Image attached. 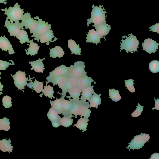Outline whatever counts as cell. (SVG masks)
Returning a JSON list of instances; mask_svg holds the SVG:
<instances>
[{
    "label": "cell",
    "instance_id": "1",
    "mask_svg": "<svg viewBox=\"0 0 159 159\" xmlns=\"http://www.w3.org/2000/svg\"><path fill=\"white\" fill-rule=\"evenodd\" d=\"M103 5H100L99 7L97 6H94V5H92L93 8L91 14V17L89 19H87V25L88 27L91 23H94L92 26L94 27L103 23L106 22V20L105 14L106 12L104 11L105 9L102 8Z\"/></svg>",
    "mask_w": 159,
    "mask_h": 159
},
{
    "label": "cell",
    "instance_id": "2",
    "mask_svg": "<svg viewBox=\"0 0 159 159\" xmlns=\"http://www.w3.org/2000/svg\"><path fill=\"white\" fill-rule=\"evenodd\" d=\"M18 3L16 2L14 5V7H9L7 9V7L5 9H1L2 11H5L4 15L7 16L6 19L10 20L11 23L16 22L21 20L24 12V9H21L20 7V5H18Z\"/></svg>",
    "mask_w": 159,
    "mask_h": 159
},
{
    "label": "cell",
    "instance_id": "3",
    "mask_svg": "<svg viewBox=\"0 0 159 159\" xmlns=\"http://www.w3.org/2000/svg\"><path fill=\"white\" fill-rule=\"evenodd\" d=\"M129 35L128 37L125 35L123 36L125 38V39H122V43H120L121 44L120 52L122 50L125 49L127 53L129 52L133 53V52H137V48H139L138 46L140 43L136 36L133 35L132 33Z\"/></svg>",
    "mask_w": 159,
    "mask_h": 159
},
{
    "label": "cell",
    "instance_id": "4",
    "mask_svg": "<svg viewBox=\"0 0 159 159\" xmlns=\"http://www.w3.org/2000/svg\"><path fill=\"white\" fill-rule=\"evenodd\" d=\"M150 137L149 134L142 133L141 134L135 136L131 142L129 143V145L126 148H129V151L130 149H139L144 146L146 142H148Z\"/></svg>",
    "mask_w": 159,
    "mask_h": 159
},
{
    "label": "cell",
    "instance_id": "5",
    "mask_svg": "<svg viewBox=\"0 0 159 159\" xmlns=\"http://www.w3.org/2000/svg\"><path fill=\"white\" fill-rule=\"evenodd\" d=\"M21 25L25 27V29H29L30 34L33 33L34 35L36 32L38 28V21L31 18L30 13L27 12L23 14L21 19Z\"/></svg>",
    "mask_w": 159,
    "mask_h": 159
},
{
    "label": "cell",
    "instance_id": "6",
    "mask_svg": "<svg viewBox=\"0 0 159 159\" xmlns=\"http://www.w3.org/2000/svg\"><path fill=\"white\" fill-rule=\"evenodd\" d=\"M26 75L25 71H21L20 70L17 71L14 75H11L13 78L15 86L18 89L22 90L23 92L24 91L23 89H25V86L27 84V81H29L28 77H26Z\"/></svg>",
    "mask_w": 159,
    "mask_h": 159
},
{
    "label": "cell",
    "instance_id": "7",
    "mask_svg": "<svg viewBox=\"0 0 159 159\" xmlns=\"http://www.w3.org/2000/svg\"><path fill=\"white\" fill-rule=\"evenodd\" d=\"M34 18L38 20V28L35 33L34 35H32L31 37H34V39L37 40L38 42L41 36L49 30L51 29V25L48 24L47 22H46L43 21L42 19H40L38 16H36Z\"/></svg>",
    "mask_w": 159,
    "mask_h": 159
},
{
    "label": "cell",
    "instance_id": "8",
    "mask_svg": "<svg viewBox=\"0 0 159 159\" xmlns=\"http://www.w3.org/2000/svg\"><path fill=\"white\" fill-rule=\"evenodd\" d=\"M70 71V67H67L64 65H62L57 67L54 70L49 73V76L46 78L48 81H46V85H47L48 83L50 82L53 79L63 75L68 74L69 75Z\"/></svg>",
    "mask_w": 159,
    "mask_h": 159
},
{
    "label": "cell",
    "instance_id": "9",
    "mask_svg": "<svg viewBox=\"0 0 159 159\" xmlns=\"http://www.w3.org/2000/svg\"><path fill=\"white\" fill-rule=\"evenodd\" d=\"M83 61H78L75 62L74 65H71L69 76L78 78L83 74H86L84 70L85 65Z\"/></svg>",
    "mask_w": 159,
    "mask_h": 159
},
{
    "label": "cell",
    "instance_id": "10",
    "mask_svg": "<svg viewBox=\"0 0 159 159\" xmlns=\"http://www.w3.org/2000/svg\"><path fill=\"white\" fill-rule=\"evenodd\" d=\"M5 24L4 26L6 27L8 30V32L11 36L15 37L19 34L20 29H25L22 27L20 21H18L17 22L13 23H11L10 21L6 19L5 21Z\"/></svg>",
    "mask_w": 159,
    "mask_h": 159
},
{
    "label": "cell",
    "instance_id": "11",
    "mask_svg": "<svg viewBox=\"0 0 159 159\" xmlns=\"http://www.w3.org/2000/svg\"><path fill=\"white\" fill-rule=\"evenodd\" d=\"M143 50L150 54L152 53H155L158 49V47L159 44L153 40L152 39L148 38L145 39L143 43L142 42Z\"/></svg>",
    "mask_w": 159,
    "mask_h": 159
},
{
    "label": "cell",
    "instance_id": "12",
    "mask_svg": "<svg viewBox=\"0 0 159 159\" xmlns=\"http://www.w3.org/2000/svg\"><path fill=\"white\" fill-rule=\"evenodd\" d=\"M96 82L90 77H88L86 74H83L77 78V83L76 86L80 88L81 90L91 85V83Z\"/></svg>",
    "mask_w": 159,
    "mask_h": 159
},
{
    "label": "cell",
    "instance_id": "13",
    "mask_svg": "<svg viewBox=\"0 0 159 159\" xmlns=\"http://www.w3.org/2000/svg\"><path fill=\"white\" fill-rule=\"evenodd\" d=\"M86 35L87 36L86 41L87 43L91 42L97 45L99 43H101L100 41L101 38H104L105 41L106 40L105 36L100 35L93 29L89 30L88 34Z\"/></svg>",
    "mask_w": 159,
    "mask_h": 159
},
{
    "label": "cell",
    "instance_id": "14",
    "mask_svg": "<svg viewBox=\"0 0 159 159\" xmlns=\"http://www.w3.org/2000/svg\"><path fill=\"white\" fill-rule=\"evenodd\" d=\"M77 83V78L72 76H69V78L67 81L64 89L62 91V93H60L59 92H57V93L62 95V96L61 97V98L64 99L68 91L70 89L76 86Z\"/></svg>",
    "mask_w": 159,
    "mask_h": 159
},
{
    "label": "cell",
    "instance_id": "15",
    "mask_svg": "<svg viewBox=\"0 0 159 159\" xmlns=\"http://www.w3.org/2000/svg\"><path fill=\"white\" fill-rule=\"evenodd\" d=\"M0 48L1 49L2 51H8L10 55L15 53L12 45L8 39L6 38L5 35L3 37L0 36Z\"/></svg>",
    "mask_w": 159,
    "mask_h": 159
},
{
    "label": "cell",
    "instance_id": "16",
    "mask_svg": "<svg viewBox=\"0 0 159 159\" xmlns=\"http://www.w3.org/2000/svg\"><path fill=\"white\" fill-rule=\"evenodd\" d=\"M93 85H91L86 87L81 90V95L80 100L81 104L84 103L86 100H89L91 96L94 92L93 89Z\"/></svg>",
    "mask_w": 159,
    "mask_h": 159
},
{
    "label": "cell",
    "instance_id": "17",
    "mask_svg": "<svg viewBox=\"0 0 159 159\" xmlns=\"http://www.w3.org/2000/svg\"><path fill=\"white\" fill-rule=\"evenodd\" d=\"M68 78L69 75L65 74L53 79L50 82L53 83V86L57 84L59 88L61 89L63 91Z\"/></svg>",
    "mask_w": 159,
    "mask_h": 159
},
{
    "label": "cell",
    "instance_id": "18",
    "mask_svg": "<svg viewBox=\"0 0 159 159\" xmlns=\"http://www.w3.org/2000/svg\"><path fill=\"white\" fill-rule=\"evenodd\" d=\"M29 81H30V82L27 83V86L31 89H34L32 91L35 90L37 93H40L42 92L43 89V83L37 81L36 79L34 82H33V80H31L34 78L33 77L32 78H30V75L29 76Z\"/></svg>",
    "mask_w": 159,
    "mask_h": 159
},
{
    "label": "cell",
    "instance_id": "19",
    "mask_svg": "<svg viewBox=\"0 0 159 159\" xmlns=\"http://www.w3.org/2000/svg\"><path fill=\"white\" fill-rule=\"evenodd\" d=\"M68 98L72 102V106L69 114L73 115L76 118L77 115L80 116L81 109L82 104L80 100L74 101L70 98Z\"/></svg>",
    "mask_w": 159,
    "mask_h": 159
},
{
    "label": "cell",
    "instance_id": "20",
    "mask_svg": "<svg viewBox=\"0 0 159 159\" xmlns=\"http://www.w3.org/2000/svg\"><path fill=\"white\" fill-rule=\"evenodd\" d=\"M45 58L44 57L43 59L39 58L35 61H30L29 63L31 64V66H32L30 69L31 70L34 69L37 72L43 73L45 69L42 61Z\"/></svg>",
    "mask_w": 159,
    "mask_h": 159
},
{
    "label": "cell",
    "instance_id": "21",
    "mask_svg": "<svg viewBox=\"0 0 159 159\" xmlns=\"http://www.w3.org/2000/svg\"><path fill=\"white\" fill-rule=\"evenodd\" d=\"M96 31L102 36H105L107 34L111 29V25L103 23L94 26Z\"/></svg>",
    "mask_w": 159,
    "mask_h": 159
},
{
    "label": "cell",
    "instance_id": "22",
    "mask_svg": "<svg viewBox=\"0 0 159 159\" xmlns=\"http://www.w3.org/2000/svg\"><path fill=\"white\" fill-rule=\"evenodd\" d=\"M72 104V102L70 100L61 99L62 114L64 116H67L69 115Z\"/></svg>",
    "mask_w": 159,
    "mask_h": 159
},
{
    "label": "cell",
    "instance_id": "23",
    "mask_svg": "<svg viewBox=\"0 0 159 159\" xmlns=\"http://www.w3.org/2000/svg\"><path fill=\"white\" fill-rule=\"evenodd\" d=\"M101 94H98L95 92L91 96L88 100L89 102V107H95L97 108L98 106L101 103V98L100 96Z\"/></svg>",
    "mask_w": 159,
    "mask_h": 159
},
{
    "label": "cell",
    "instance_id": "24",
    "mask_svg": "<svg viewBox=\"0 0 159 159\" xmlns=\"http://www.w3.org/2000/svg\"><path fill=\"white\" fill-rule=\"evenodd\" d=\"M67 92L69 93L70 96H66V98H72L71 99L74 101L80 100L79 97L81 92V90L80 88L77 86H75L70 89Z\"/></svg>",
    "mask_w": 159,
    "mask_h": 159
},
{
    "label": "cell",
    "instance_id": "25",
    "mask_svg": "<svg viewBox=\"0 0 159 159\" xmlns=\"http://www.w3.org/2000/svg\"><path fill=\"white\" fill-rule=\"evenodd\" d=\"M6 139H3L2 140H0V149L3 152H12L13 147L11 144V139H10L8 140Z\"/></svg>",
    "mask_w": 159,
    "mask_h": 159
},
{
    "label": "cell",
    "instance_id": "26",
    "mask_svg": "<svg viewBox=\"0 0 159 159\" xmlns=\"http://www.w3.org/2000/svg\"><path fill=\"white\" fill-rule=\"evenodd\" d=\"M53 31L51 29L49 30L45 33L43 34L40 37V42L41 43H46L48 45L49 42H52V39L54 37Z\"/></svg>",
    "mask_w": 159,
    "mask_h": 159
},
{
    "label": "cell",
    "instance_id": "27",
    "mask_svg": "<svg viewBox=\"0 0 159 159\" xmlns=\"http://www.w3.org/2000/svg\"><path fill=\"white\" fill-rule=\"evenodd\" d=\"M33 39L30 40V44H27L30 46L29 48L27 49L28 51L26 49H25L26 52V54L27 55L30 54L31 55L34 56L36 54H38V51L39 48L40 46H38V44L33 42Z\"/></svg>",
    "mask_w": 159,
    "mask_h": 159
},
{
    "label": "cell",
    "instance_id": "28",
    "mask_svg": "<svg viewBox=\"0 0 159 159\" xmlns=\"http://www.w3.org/2000/svg\"><path fill=\"white\" fill-rule=\"evenodd\" d=\"M47 116L48 119L51 121L52 123L59 122L61 118V116L59 115L58 112L52 107L49 110L47 114Z\"/></svg>",
    "mask_w": 159,
    "mask_h": 159
},
{
    "label": "cell",
    "instance_id": "29",
    "mask_svg": "<svg viewBox=\"0 0 159 159\" xmlns=\"http://www.w3.org/2000/svg\"><path fill=\"white\" fill-rule=\"evenodd\" d=\"M64 54V51L59 46H57L54 48L50 49V57L52 58H56L57 57H58L60 58L63 57Z\"/></svg>",
    "mask_w": 159,
    "mask_h": 159
},
{
    "label": "cell",
    "instance_id": "30",
    "mask_svg": "<svg viewBox=\"0 0 159 159\" xmlns=\"http://www.w3.org/2000/svg\"><path fill=\"white\" fill-rule=\"evenodd\" d=\"M68 48L71 52L76 55H81V48L79 45H77L75 42L72 39H69L68 41Z\"/></svg>",
    "mask_w": 159,
    "mask_h": 159
},
{
    "label": "cell",
    "instance_id": "31",
    "mask_svg": "<svg viewBox=\"0 0 159 159\" xmlns=\"http://www.w3.org/2000/svg\"><path fill=\"white\" fill-rule=\"evenodd\" d=\"M72 116L75 117V116L70 114L68 116H64L61 118L59 121L60 125L65 127L70 126L73 121V120L71 118Z\"/></svg>",
    "mask_w": 159,
    "mask_h": 159
},
{
    "label": "cell",
    "instance_id": "32",
    "mask_svg": "<svg viewBox=\"0 0 159 159\" xmlns=\"http://www.w3.org/2000/svg\"><path fill=\"white\" fill-rule=\"evenodd\" d=\"M89 121V120L88 118L81 117L78 120L77 123L74 126H76L80 130H82V132H84L87 130L88 122Z\"/></svg>",
    "mask_w": 159,
    "mask_h": 159
},
{
    "label": "cell",
    "instance_id": "33",
    "mask_svg": "<svg viewBox=\"0 0 159 159\" xmlns=\"http://www.w3.org/2000/svg\"><path fill=\"white\" fill-rule=\"evenodd\" d=\"M89 102H86L84 104H82L81 109L80 115L81 117L88 118L91 113L90 109H89Z\"/></svg>",
    "mask_w": 159,
    "mask_h": 159
},
{
    "label": "cell",
    "instance_id": "34",
    "mask_svg": "<svg viewBox=\"0 0 159 159\" xmlns=\"http://www.w3.org/2000/svg\"><path fill=\"white\" fill-rule=\"evenodd\" d=\"M16 38L20 40V42L22 44L27 42L30 43V40L29 38L27 33L24 29L20 30L19 34L16 36Z\"/></svg>",
    "mask_w": 159,
    "mask_h": 159
},
{
    "label": "cell",
    "instance_id": "35",
    "mask_svg": "<svg viewBox=\"0 0 159 159\" xmlns=\"http://www.w3.org/2000/svg\"><path fill=\"white\" fill-rule=\"evenodd\" d=\"M43 93L40 95V97H42L43 94L46 97H48L51 99L52 98L54 99L55 97L53 96L54 93L53 87L50 85H45L42 91Z\"/></svg>",
    "mask_w": 159,
    "mask_h": 159
},
{
    "label": "cell",
    "instance_id": "36",
    "mask_svg": "<svg viewBox=\"0 0 159 159\" xmlns=\"http://www.w3.org/2000/svg\"><path fill=\"white\" fill-rule=\"evenodd\" d=\"M51 107L55 109L58 112L59 115L62 114L61 110V98H57L56 99L53 101L50 100Z\"/></svg>",
    "mask_w": 159,
    "mask_h": 159
},
{
    "label": "cell",
    "instance_id": "37",
    "mask_svg": "<svg viewBox=\"0 0 159 159\" xmlns=\"http://www.w3.org/2000/svg\"><path fill=\"white\" fill-rule=\"evenodd\" d=\"M109 98H111L113 101L116 102L121 99L119 92L117 89L116 90L114 89H109Z\"/></svg>",
    "mask_w": 159,
    "mask_h": 159
},
{
    "label": "cell",
    "instance_id": "38",
    "mask_svg": "<svg viewBox=\"0 0 159 159\" xmlns=\"http://www.w3.org/2000/svg\"><path fill=\"white\" fill-rule=\"evenodd\" d=\"M10 123L9 120L7 117H4L0 119V130L8 131L10 128Z\"/></svg>",
    "mask_w": 159,
    "mask_h": 159
},
{
    "label": "cell",
    "instance_id": "39",
    "mask_svg": "<svg viewBox=\"0 0 159 159\" xmlns=\"http://www.w3.org/2000/svg\"><path fill=\"white\" fill-rule=\"evenodd\" d=\"M149 69L152 73H157L159 71V61L154 60L151 61L149 64Z\"/></svg>",
    "mask_w": 159,
    "mask_h": 159
},
{
    "label": "cell",
    "instance_id": "40",
    "mask_svg": "<svg viewBox=\"0 0 159 159\" xmlns=\"http://www.w3.org/2000/svg\"><path fill=\"white\" fill-rule=\"evenodd\" d=\"M11 98L10 96L6 95L4 96L2 98V105L6 108H9L12 106L11 101Z\"/></svg>",
    "mask_w": 159,
    "mask_h": 159
},
{
    "label": "cell",
    "instance_id": "41",
    "mask_svg": "<svg viewBox=\"0 0 159 159\" xmlns=\"http://www.w3.org/2000/svg\"><path fill=\"white\" fill-rule=\"evenodd\" d=\"M134 81L132 79L125 80V87L131 93H134L135 91V89L133 86L134 84Z\"/></svg>",
    "mask_w": 159,
    "mask_h": 159
},
{
    "label": "cell",
    "instance_id": "42",
    "mask_svg": "<svg viewBox=\"0 0 159 159\" xmlns=\"http://www.w3.org/2000/svg\"><path fill=\"white\" fill-rule=\"evenodd\" d=\"M136 108L135 110L131 114V116L134 117H136L139 116L143 111V107L141 106L139 103L138 104V106H136Z\"/></svg>",
    "mask_w": 159,
    "mask_h": 159
},
{
    "label": "cell",
    "instance_id": "43",
    "mask_svg": "<svg viewBox=\"0 0 159 159\" xmlns=\"http://www.w3.org/2000/svg\"><path fill=\"white\" fill-rule=\"evenodd\" d=\"M9 60L11 61L12 63H11V62L9 63L7 61H3L2 60H0V70H5L8 67L9 65H15L14 62L12 60Z\"/></svg>",
    "mask_w": 159,
    "mask_h": 159
},
{
    "label": "cell",
    "instance_id": "44",
    "mask_svg": "<svg viewBox=\"0 0 159 159\" xmlns=\"http://www.w3.org/2000/svg\"><path fill=\"white\" fill-rule=\"evenodd\" d=\"M150 29L149 30L150 31H152V32H156L159 33V24H155L154 25H152L151 26L148 28Z\"/></svg>",
    "mask_w": 159,
    "mask_h": 159
},
{
    "label": "cell",
    "instance_id": "45",
    "mask_svg": "<svg viewBox=\"0 0 159 159\" xmlns=\"http://www.w3.org/2000/svg\"><path fill=\"white\" fill-rule=\"evenodd\" d=\"M154 100L155 101V108H152V110L155 109H156L157 110H159V99L158 98H157L156 100L155 98H154Z\"/></svg>",
    "mask_w": 159,
    "mask_h": 159
},
{
    "label": "cell",
    "instance_id": "46",
    "mask_svg": "<svg viewBox=\"0 0 159 159\" xmlns=\"http://www.w3.org/2000/svg\"><path fill=\"white\" fill-rule=\"evenodd\" d=\"M159 153H155L152 154L151 156V157L149 159H159Z\"/></svg>",
    "mask_w": 159,
    "mask_h": 159
},
{
    "label": "cell",
    "instance_id": "47",
    "mask_svg": "<svg viewBox=\"0 0 159 159\" xmlns=\"http://www.w3.org/2000/svg\"><path fill=\"white\" fill-rule=\"evenodd\" d=\"M1 78V77H0V95L2 94V93L0 92L1 91H2L3 90V85L0 82V79Z\"/></svg>",
    "mask_w": 159,
    "mask_h": 159
},
{
    "label": "cell",
    "instance_id": "48",
    "mask_svg": "<svg viewBox=\"0 0 159 159\" xmlns=\"http://www.w3.org/2000/svg\"><path fill=\"white\" fill-rule=\"evenodd\" d=\"M7 0H0V3H3L5 5H6L7 3L6 2Z\"/></svg>",
    "mask_w": 159,
    "mask_h": 159
},
{
    "label": "cell",
    "instance_id": "49",
    "mask_svg": "<svg viewBox=\"0 0 159 159\" xmlns=\"http://www.w3.org/2000/svg\"><path fill=\"white\" fill-rule=\"evenodd\" d=\"M1 72H0V75H1Z\"/></svg>",
    "mask_w": 159,
    "mask_h": 159
}]
</instances>
